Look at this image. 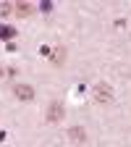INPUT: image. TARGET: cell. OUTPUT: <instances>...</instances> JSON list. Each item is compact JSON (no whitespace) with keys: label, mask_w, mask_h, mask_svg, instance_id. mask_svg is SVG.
I'll return each instance as SVG.
<instances>
[{"label":"cell","mask_w":131,"mask_h":147,"mask_svg":"<svg viewBox=\"0 0 131 147\" xmlns=\"http://www.w3.org/2000/svg\"><path fill=\"white\" fill-rule=\"evenodd\" d=\"M95 100H97L100 105H107V102H113V89H110L105 82H100V84L95 87Z\"/></svg>","instance_id":"obj_1"},{"label":"cell","mask_w":131,"mask_h":147,"mask_svg":"<svg viewBox=\"0 0 131 147\" xmlns=\"http://www.w3.org/2000/svg\"><path fill=\"white\" fill-rule=\"evenodd\" d=\"M63 116H66V108H63V102H60V100L50 102V108H47V121H50V123H58Z\"/></svg>","instance_id":"obj_2"},{"label":"cell","mask_w":131,"mask_h":147,"mask_svg":"<svg viewBox=\"0 0 131 147\" xmlns=\"http://www.w3.org/2000/svg\"><path fill=\"white\" fill-rule=\"evenodd\" d=\"M13 95L18 100L29 102V100H34V87H29V84H13Z\"/></svg>","instance_id":"obj_3"},{"label":"cell","mask_w":131,"mask_h":147,"mask_svg":"<svg viewBox=\"0 0 131 147\" xmlns=\"http://www.w3.org/2000/svg\"><path fill=\"white\" fill-rule=\"evenodd\" d=\"M50 55H52V66H60V63L66 61V50H63V47H55Z\"/></svg>","instance_id":"obj_4"},{"label":"cell","mask_w":131,"mask_h":147,"mask_svg":"<svg viewBox=\"0 0 131 147\" xmlns=\"http://www.w3.org/2000/svg\"><path fill=\"white\" fill-rule=\"evenodd\" d=\"M13 11H16V16H21V18H24V16H29V13H32V5H29V3H16V5H13Z\"/></svg>","instance_id":"obj_5"},{"label":"cell","mask_w":131,"mask_h":147,"mask_svg":"<svg viewBox=\"0 0 131 147\" xmlns=\"http://www.w3.org/2000/svg\"><path fill=\"white\" fill-rule=\"evenodd\" d=\"M68 134H71V139L73 142H84L87 137H84V131H81V126H71L68 129Z\"/></svg>","instance_id":"obj_6"},{"label":"cell","mask_w":131,"mask_h":147,"mask_svg":"<svg viewBox=\"0 0 131 147\" xmlns=\"http://www.w3.org/2000/svg\"><path fill=\"white\" fill-rule=\"evenodd\" d=\"M16 34V29H11V26H0V37H13Z\"/></svg>","instance_id":"obj_7"},{"label":"cell","mask_w":131,"mask_h":147,"mask_svg":"<svg viewBox=\"0 0 131 147\" xmlns=\"http://www.w3.org/2000/svg\"><path fill=\"white\" fill-rule=\"evenodd\" d=\"M11 11H13V5H11V3H3V5H0V16H8Z\"/></svg>","instance_id":"obj_8"},{"label":"cell","mask_w":131,"mask_h":147,"mask_svg":"<svg viewBox=\"0 0 131 147\" xmlns=\"http://www.w3.org/2000/svg\"><path fill=\"white\" fill-rule=\"evenodd\" d=\"M3 76H5V68H3V66H0V79H3Z\"/></svg>","instance_id":"obj_9"}]
</instances>
